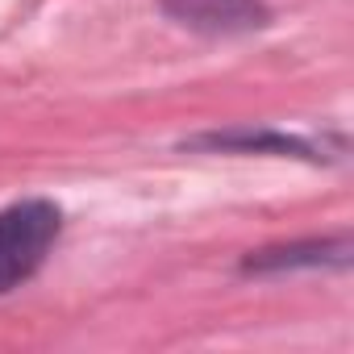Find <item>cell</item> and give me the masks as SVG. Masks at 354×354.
<instances>
[{
    "label": "cell",
    "mask_w": 354,
    "mask_h": 354,
    "mask_svg": "<svg viewBox=\"0 0 354 354\" xmlns=\"http://www.w3.org/2000/svg\"><path fill=\"white\" fill-rule=\"evenodd\" d=\"M158 9L196 34L213 38H234V34H254L271 26V9L263 0H158Z\"/></svg>",
    "instance_id": "7a4b0ae2"
},
{
    "label": "cell",
    "mask_w": 354,
    "mask_h": 354,
    "mask_svg": "<svg viewBox=\"0 0 354 354\" xmlns=\"http://www.w3.org/2000/svg\"><path fill=\"white\" fill-rule=\"evenodd\" d=\"M296 267H350V238H308V242H288V246H263L242 259L246 275H275V271H296Z\"/></svg>",
    "instance_id": "3957f363"
},
{
    "label": "cell",
    "mask_w": 354,
    "mask_h": 354,
    "mask_svg": "<svg viewBox=\"0 0 354 354\" xmlns=\"http://www.w3.org/2000/svg\"><path fill=\"white\" fill-rule=\"evenodd\" d=\"M184 146H192V150H238V154H292V158H308V162L325 158L304 138H292V133H279V129H250V125L246 129L201 133V138H188Z\"/></svg>",
    "instance_id": "277c9868"
},
{
    "label": "cell",
    "mask_w": 354,
    "mask_h": 354,
    "mask_svg": "<svg viewBox=\"0 0 354 354\" xmlns=\"http://www.w3.org/2000/svg\"><path fill=\"white\" fill-rule=\"evenodd\" d=\"M63 234V209L55 201H17L0 209V296L34 279Z\"/></svg>",
    "instance_id": "6da1fadb"
}]
</instances>
